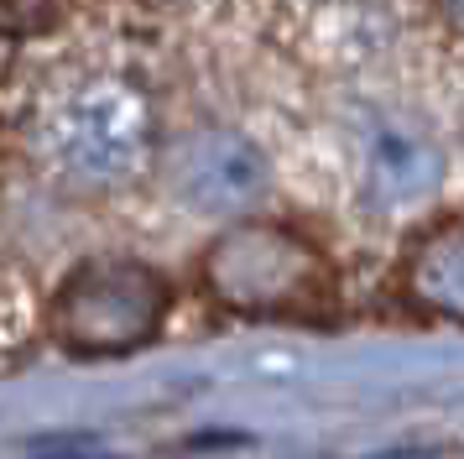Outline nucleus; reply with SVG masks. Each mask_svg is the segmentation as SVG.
Returning <instances> with one entry per match:
<instances>
[{"label":"nucleus","instance_id":"f257e3e1","mask_svg":"<svg viewBox=\"0 0 464 459\" xmlns=\"http://www.w3.org/2000/svg\"><path fill=\"white\" fill-rule=\"evenodd\" d=\"M151 100L115 73L63 83L37 115V151L73 183H126L151 162Z\"/></svg>","mask_w":464,"mask_h":459},{"label":"nucleus","instance_id":"f03ea898","mask_svg":"<svg viewBox=\"0 0 464 459\" xmlns=\"http://www.w3.org/2000/svg\"><path fill=\"white\" fill-rule=\"evenodd\" d=\"M168 318V282L141 261L94 256L68 271L47 308L53 339L73 355H126L147 345Z\"/></svg>","mask_w":464,"mask_h":459},{"label":"nucleus","instance_id":"7ed1b4c3","mask_svg":"<svg viewBox=\"0 0 464 459\" xmlns=\"http://www.w3.org/2000/svg\"><path fill=\"white\" fill-rule=\"evenodd\" d=\"M204 282L235 313H314L329 298V267L282 225H240L204 256Z\"/></svg>","mask_w":464,"mask_h":459},{"label":"nucleus","instance_id":"20e7f679","mask_svg":"<svg viewBox=\"0 0 464 459\" xmlns=\"http://www.w3.org/2000/svg\"><path fill=\"white\" fill-rule=\"evenodd\" d=\"M168 167L183 204L214 209V214L251 204V193H261V183H266L256 146H246L240 136H225V131H204V136L183 142Z\"/></svg>","mask_w":464,"mask_h":459},{"label":"nucleus","instance_id":"39448f33","mask_svg":"<svg viewBox=\"0 0 464 459\" xmlns=\"http://www.w3.org/2000/svg\"><path fill=\"white\" fill-rule=\"evenodd\" d=\"M407 292L428 313L464 324V220H449L418 240L407 261Z\"/></svg>","mask_w":464,"mask_h":459},{"label":"nucleus","instance_id":"423d86ee","mask_svg":"<svg viewBox=\"0 0 464 459\" xmlns=\"http://www.w3.org/2000/svg\"><path fill=\"white\" fill-rule=\"evenodd\" d=\"M47 16H53L47 0H0V26H5V32H32V26H43Z\"/></svg>","mask_w":464,"mask_h":459},{"label":"nucleus","instance_id":"0eeeda50","mask_svg":"<svg viewBox=\"0 0 464 459\" xmlns=\"http://www.w3.org/2000/svg\"><path fill=\"white\" fill-rule=\"evenodd\" d=\"M439 5V16H443V26L454 32V37L464 42V0H433Z\"/></svg>","mask_w":464,"mask_h":459}]
</instances>
